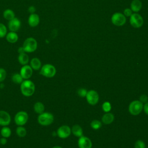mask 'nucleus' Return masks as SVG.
<instances>
[{"mask_svg":"<svg viewBox=\"0 0 148 148\" xmlns=\"http://www.w3.org/2000/svg\"><path fill=\"white\" fill-rule=\"evenodd\" d=\"M16 134L20 138L25 137L27 135V130L23 126H18L16 130Z\"/></svg>","mask_w":148,"mask_h":148,"instance_id":"25","label":"nucleus"},{"mask_svg":"<svg viewBox=\"0 0 148 148\" xmlns=\"http://www.w3.org/2000/svg\"><path fill=\"white\" fill-rule=\"evenodd\" d=\"M78 146L79 148H91V140L87 137L82 135L78 140Z\"/></svg>","mask_w":148,"mask_h":148,"instance_id":"13","label":"nucleus"},{"mask_svg":"<svg viewBox=\"0 0 148 148\" xmlns=\"http://www.w3.org/2000/svg\"><path fill=\"white\" fill-rule=\"evenodd\" d=\"M12 134L11 130L8 126H3L1 130V135L2 137L8 138Z\"/></svg>","mask_w":148,"mask_h":148,"instance_id":"24","label":"nucleus"},{"mask_svg":"<svg viewBox=\"0 0 148 148\" xmlns=\"http://www.w3.org/2000/svg\"><path fill=\"white\" fill-rule=\"evenodd\" d=\"M71 132L75 136L79 138L83 135V130L79 125H74L71 129Z\"/></svg>","mask_w":148,"mask_h":148,"instance_id":"21","label":"nucleus"},{"mask_svg":"<svg viewBox=\"0 0 148 148\" xmlns=\"http://www.w3.org/2000/svg\"><path fill=\"white\" fill-rule=\"evenodd\" d=\"M130 24L134 28H140L143 24L142 17L138 13H132L130 18Z\"/></svg>","mask_w":148,"mask_h":148,"instance_id":"8","label":"nucleus"},{"mask_svg":"<svg viewBox=\"0 0 148 148\" xmlns=\"http://www.w3.org/2000/svg\"><path fill=\"white\" fill-rule=\"evenodd\" d=\"M33 71L32 68L31 67L30 65H23L20 69V74L24 80L29 79L32 75Z\"/></svg>","mask_w":148,"mask_h":148,"instance_id":"11","label":"nucleus"},{"mask_svg":"<svg viewBox=\"0 0 148 148\" xmlns=\"http://www.w3.org/2000/svg\"><path fill=\"white\" fill-rule=\"evenodd\" d=\"M30 66L34 70H39L42 67V63L40 60L36 57L33 58L30 61Z\"/></svg>","mask_w":148,"mask_h":148,"instance_id":"18","label":"nucleus"},{"mask_svg":"<svg viewBox=\"0 0 148 148\" xmlns=\"http://www.w3.org/2000/svg\"><path fill=\"white\" fill-rule=\"evenodd\" d=\"M18 52L19 53V54L20 53H24L25 51H24V49H23V46L22 47H19L18 48Z\"/></svg>","mask_w":148,"mask_h":148,"instance_id":"38","label":"nucleus"},{"mask_svg":"<svg viewBox=\"0 0 148 148\" xmlns=\"http://www.w3.org/2000/svg\"><path fill=\"white\" fill-rule=\"evenodd\" d=\"M3 16L6 20L10 21L15 17V14L12 9H7L4 10L3 13Z\"/></svg>","mask_w":148,"mask_h":148,"instance_id":"23","label":"nucleus"},{"mask_svg":"<svg viewBox=\"0 0 148 148\" xmlns=\"http://www.w3.org/2000/svg\"><path fill=\"white\" fill-rule=\"evenodd\" d=\"M52 148H62V147H61V146H56L53 147Z\"/></svg>","mask_w":148,"mask_h":148,"instance_id":"39","label":"nucleus"},{"mask_svg":"<svg viewBox=\"0 0 148 148\" xmlns=\"http://www.w3.org/2000/svg\"><path fill=\"white\" fill-rule=\"evenodd\" d=\"M6 77V72L5 69L0 68V82H3Z\"/></svg>","mask_w":148,"mask_h":148,"instance_id":"31","label":"nucleus"},{"mask_svg":"<svg viewBox=\"0 0 148 148\" xmlns=\"http://www.w3.org/2000/svg\"><path fill=\"white\" fill-rule=\"evenodd\" d=\"M114 119V115L111 113L107 112L103 115L102 117V121L105 124H110L113 121Z\"/></svg>","mask_w":148,"mask_h":148,"instance_id":"17","label":"nucleus"},{"mask_svg":"<svg viewBox=\"0 0 148 148\" xmlns=\"http://www.w3.org/2000/svg\"><path fill=\"white\" fill-rule=\"evenodd\" d=\"M142 3L140 0H133L131 3V9L134 12H139L142 8Z\"/></svg>","mask_w":148,"mask_h":148,"instance_id":"19","label":"nucleus"},{"mask_svg":"<svg viewBox=\"0 0 148 148\" xmlns=\"http://www.w3.org/2000/svg\"><path fill=\"white\" fill-rule=\"evenodd\" d=\"M71 134V129L68 125H64L60 127L57 131V135L61 139H65Z\"/></svg>","mask_w":148,"mask_h":148,"instance_id":"10","label":"nucleus"},{"mask_svg":"<svg viewBox=\"0 0 148 148\" xmlns=\"http://www.w3.org/2000/svg\"><path fill=\"white\" fill-rule=\"evenodd\" d=\"M111 20L114 25L116 26H122L125 23L126 18L121 13L116 12L112 15Z\"/></svg>","mask_w":148,"mask_h":148,"instance_id":"7","label":"nucleus"},{"mask_svg":"<svg viewBox=\"0 0 148 148\" xmlns=\"http://www.w3.org/2000/svg\"><path fill=\"white\" fill-rule=\"evenodd\" d=\"M18 61L22 65H27L29 62V57L26 53H20L18 56Z\"/></svg>","mask_w":148,"mask_h":148,"instance_id":"20","label":"nucleus"},{"mask_svg":"<svg viewBox=\"0 0 148 148\" xmlns=\"http://www.w3.org/2000/svg\"><path fill=\"white\" fill-rule=\"evenodd\" d=\"M28 120V114L25 111L18 112L14 116V122L18 126H23Z\"/></svg>","mask_w":148,"mask_h":148,"instance_id":"6","label":"nucleus"},{"mask_svg":"<svg viewBox=\"0 0 148 148\" xmlns=\"http://www.w3.org/2000/svg\"><path fill=\"white\" fill-rule=\"evenodd\" d=\"M77 94H78V95L79 97H85L86 96L87 91L86 89L83 88H79L77 90Z\"/></svg>","mask_w":148,"mask_h":148,"instance_id":"32","label":"nucleus"},{"mask_svg":"<svg viewBox=\"0 0 148 148\" xmlns=\"http://www.w3.org/2000/svg\"><path fill=\"white\" fill-rule=\"evenodd\" d=\"M143 107V105L140 101L135 100L130 103L128 107V110L131 114L136 116L142 112Z\"/></svg>","mask_w":148,"mask_h":148,"instance_id":"5","label":"nucleus"},{"mask_svg":"<svg viewBox=\"0 0 148 148\" xmlns=\"http://www.w3.org/2000/svg\"><path fill=\"white\" fill-rule=\"evenodd\" d=\"M143 109L145 112V113L148 115V102H146L144 105H143Z\"/></svg>","mask_w":148,"mask_h":148,"instance_id":"36","label":"nucleus"},{"mask_svg":"<svg viewBox=\"0 0 148 148\" xmlns=\"http://www.w3.org/2000/svg\"><path fill=\"white\" fill-rule=\"evenodd\" d=\"M147 100H148V98L145 95V94H143L140 97H139V101L142 103H145L146 102H147Z\"/></svg>","mask_w":148,"mask_h":148,"instance_id":"34","label":"nucleus"},{"mask_svg":"<svg viewBox=\"0 0 148 148\" xmlns=\"http://www.w3.org/2000/svg\"><path fill=\"white\" fill-rule=\"evenodd\" d=\"M7 34V28L6 26L0 23V38H2L6 36Z\"/></svg>","mask_w":148,"mask_h":148,"instance_id":"28","label":"nucleus"},{"mask_svg":"<svg viewBox=\"0 0 148 148\" xmlns=\"http://www.w3.org/2000/svg\"><path fill=\"white\" fill-rule=\"evenodd\" d=\"M54 121V116L50 112H43L40 114L38 117V121L39 124L43 126L49 125Z\"/></svg>","mask_w":148,"mask_h":148,"instance_id":"3","label":"nucleus"},{"mask_svg":"<svg viewBox=\"0 0 148 148\" xmlns=\"http://www.w3.org/2000/svg\"><path fill=\"white\" fill-rule=\"evenodd\" d=\"M6 40L10 43H14L17 42L18 39V36L16 32L10 31L7 33L6 35Z\"/></svg>","mask_w":148,"mask_h":148,"instance_id":"16","label":"nucleus"},{"mask_svg":"<svg viewBox=\"0 0 148 148\" xmlns=\"http://www.w3.org/2000/svg\"><path fill=\"white\" fill-rule=\"evenodd\" d=\"M147 148H148V147H147Z\"/></svg>","mask_w":148,"mask_h":148,"instance_id":"40","label":"nucleus"},{"mask_svg":"<svg viewBox=\"0 0 148 148\" xmlns=\"http://www.w3.org/2000/svg\"><path fill=\"white\" fill-rule=\"evenodd\" d=\"M135 148H146L145 142L142 140H138L135 143Z\"/></svg>","mask_w":148,"mask_h":148,"instance_id":"30","label":"nucleus"},{"mask_svg":"<svg viewBox=\"0 0 148 148\" xmlns=\"http://www.w3.org/2000/svg\"><path fill=\"white\" fill-rule=\"evenodd\" d=\"M132 10L130 8H126L124 10V15L127 17H130L132 14Z\"/></svg>","mask_w":148,"mask_h":148,"instance_id":"33","label":"nucleus"},{"mask_svg":"<svg viewBox=\"0 0 148 148\" xmlns=\"http://www.w3.org/2000/svg\"><path fill=\"white\" fill-rule=\"evenodd\" d=\"M11 121L9 113L5 110H0V125L8 126Z\"/></svg>","mask_w":148,"mask_h":148,"instance_id":"12","label":"nucleus"},{"mask_svg":"<svg viewBox=\"0 0 148 148\" xmlns=\"http://www.w3.org/2000/svg\"><path fill=\"white\" fill-rule=\"evenodd\" d=\"M91 127L94 130H98L102 126V123L100 121L98 120H94L90 123Z\"/></svg>","mask_w":148,"mask_h":148,"instance_id":"27","label":"nucleus"},{"mask_svg":"<svg viewBox=\"0 0 148 148\" xmlns=\"http://www.w3.org/2000/svg\"><path fill=\"white\" fill-rule=\"evenodd\" d=\"M20 27H21V21L18 18L14 17L12 20L9 21L8 28L10 31L16 32L20 29Z\"/></svg>","mask_w":148,"mask_h":148,"instance_id":"14","label":"nucleus"},{"mask_svg":"<svg viewBox=\"0 0 148 148\" xmlns=\"http://www.w3.org/2000/svg\"><path fill=\"white\" fill-rule=\"evenodd\" d=\"M6 143H7V138L2 136V138L0 139V144L2 145H5L6 144Z\"/></svg>","mask_w":148,"mask_h":148,"instance_id":"37","label":"nucleus"},{"mask_svg":"<svg viewBox=\"0 0 148 148\" xmlns=\"http://www.w3.org/2000/svg\"><path fill=\"white\" fill-rule=\"evenodd\" d=\"M20 90L21 94L25 97L32 96L35 90V86L32 81L27 79L23 80L20 84Z\"/></svg>","mask_w":148,"mask_h":148,"instance_id":"1","label":"nucleus"},{"mask_svg":"<svg viewBox=\"0 0 148 148\" xmlns=\"http://www.w3.org/2000/svg\"><path fill=\"white\" fill-rule=\"evenodd\" d=\"M102 110L105 112H106V113L109 112L110 110H111V108H112V106H111L110 103L109 102H105L102 104Z\"/></svg>","mask_w":148,"mask_h":148,"instance_id":"29","label":"nucleus"},{"mask_svg":"<svg viewBox=\"0 0 148 148\" xmlns=\"http://www.w3.org/2000/svg\"><path fill=\"white\" fill-rule=\"evenodd\" d=\"M86 97L87 102L91 105H95L98 102L99 95L95 90H91L87 91Z\"/></svg>","mask_w":148,"mask_h":148,"instance_id":"9","label":"nucleus"},{"mask_svg":"<svg viewBox=\"0 0 148 148\" xmlns=\"http://www.w3.org/2000/svg\"><path fill=\"white\" fill-rule=\"evenodd\" d=\"M56 73V69L54 66H53L51 64H46L43 65L40 71V74H41L42 76L51 78L55 76Z\"/></svg>","mask_w":148,"mask_h":148,"instance_id":"4","label":"nucleus"},{"mask_svg":"<svg viewBox=\"0 0 148 148\" xmlns=\"http://www.w3.org/2000/svg\"><path fill=\"white\" fill-rule=\"evenodd\" d=\"M23 47L25 53H32L37 49L38 43L35 39L29 37L24 40Z\"/></svg>","mask_w":148,"mask_h":148,"instance_id":"2","label":"nucleus"},{"mask_svg":"<svg viewBox=\"0 0 148 148\" xmlns=\"http://www.w3.org/2000/svg\"><path fill=\"white\" fill-rule=\"evenodd\" d=\"M12 81L16 84H21L23 82V78L20 73H14L12 76Z\"/></svg>","mask_w":148,"mask_h":148,"instance_id":"26","label":"nucleus"},{"mask_svg":"<svg viewBox=\"0 0 148 148\" xmlns=\"http://www.w3.org/2000/svg\"><path fill=\"white\" fill-rule=\"evenodd\" d=\"M40 21L39 17L38 14L36 13L30 14L28 19V23L29 25L31 27H36Z\"/></svg>","mask_w":148,"mask_h":148,"instance_id":"15","label":"nucleus"},{"mask_svg":"<svg viewBox=\"0 0 148 148\" xmlns=\"http://www.w3.org/2000/svg\"><path fill=\"white\" fill-rule=\"evenodd\" d=\"M28 11L30 14H33V13H35L36 12V8L35 6H31L28 8Z\"/></svg>","mask_w":148,"mask_h":148,"instance_id":"35","label":"nucleus"},{"mask_svg":"<svg viewBox=\"0 0 148 148\" xmlns=\"http://www.w3.org/2000/svg\"><path fill=\"white\" fill-rule=\"evenodd\" d=\"M34 110L37 114H41L45 111V106L41 102H36L34 105Z\"/></svg>","mask_w":148,"mask_h":148,"instance_id":"22","label":"nucleus"}]
</instances>
